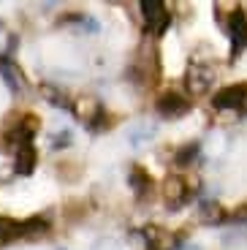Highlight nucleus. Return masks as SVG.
I'll use <instances>...</instances> for the list:
<instances>
[{
	"label": "nucleus",
	"mask_w": 247,
	"mask_h": 250,
	"mask_svg": "<svg viewBox=\"0 0 247 250\" xmlns=\"http://www.w3.org/2000/svg\"><path fill=\"white\" fill-rule=\"evenodd\" d=\"M109 125H111V117L103 109H98V112L93 114V120H90V131H106Z\"/></svg>",
	"instance_id": "obj_16"
},
{
	"label": "nucleus",
	"mask_w": 247,
	"mask_h": 250,
	"mask_svg": "<svg viewBox=\"0 0 247 250\" xmlns=\"http://www.w3.org/2000/svg\"><path fill=\"white\" fill-rule=\"evenodd\" d=\"M226 33L231 38V49H234V57L242 55V49L247 46V14L242 8H234L226 22Z\"/></svg>",
	"instance_id": "obj_2"
},
{
	"label": "nucleus",
	"mask_w": 247,
	"mask_h": 250,
	"mask_svg": "<svg viewBox=\"0 0 247 250\" xmlns=\"http://www.w3.org/2000/svg\"><path fill=\"white\" fill-rule=\"evenodd\" d=\"M215 82V68L206 62H190V68L185 74V84L193 95H204Z\"/></svg>",
	"instance_id": "obj_1"
},
{
	"label": "nucleus",
	"mask_w": 247,
	"mask_h": 250,
	"mask_svg": "<svg viewBox=\"0 0 247 250\" xmlns=\"http://www.w3.org/2000/svg\"><path fill=\"white\" fill-rule=\"evenodd\" d=\"M41 93H43V98L49 101L52 106H57V109H74V104H71V98L62 90H57V87H52V84H43L41 87Z\"/></svg>",
	"instance_id": "obj_12"
},
{
	"label": "nucleus",
	"mask_w": 247,
	"mask_h": 250,
	"mask_svg": "<svg viewBox=\"0 0 247 250\" xmlns=\"http://www.w3.org/2000/svg\"><path fill=\"white\" fill-rule=\"evenodd\" d=\"M19 237H22V223L14 218H0V248Z\"/></svg>",
	"instance_id": "obj_11"
},
{
	"label": "nucleus",
	"mask_w": 247,
	"mask_h": 250,
	"mask_svg": "<svg viewBox=\"0 0 247 250\" xmlns=\"http://www.w3.org/2000/svg\"><path fill=\"white\" fill-rule=\"evenodd\" d=\"M130 188L136 190L139 199H147L149 193H152V177L147 174V169H142V166H133V171H130Z\"/></svg>",
	"instance_id": "obj_9"
},
{
	"label": "nucleus",
	"mask_w": 247,
	"mask_h": 250,
	"mask_svg": "<svg viewBox=\"0 0 247 250\" xmlns=\"http://www.w3.org/2000/svg\"><path fill=\"white\" fill-rule=\"evenodd\" d=\"M201 218H204L206 223L217 226V223L226 220V209H223L217 201H201Z\"/></svg>",
	"instance_id": "obj_13"
},
{
	"label": "nucleus",
	"mask_w": 247,
	"mask_h": 250,
	"mask_svg": "<svg viewBox=\"0 0 247 250\" xmlns=\"http://www.w3.org/2000/svg\"><path fill=\"white\" fill-rule=\"evenodd\" d=\"M245 104H247V84H231V87H223L212 95L215 109H245Z\"/></svg>",
	"instance_id": "obj_4"
},
{
	"label": "nucleus",
	"mask_w": 247,
	"mask_h": 250,
	"mask_svg": "<svg viewBox=\"0 0 247 250\" xmlns=\"http://www.w3.org/2000/svg\"><path fill=\"white\" fill-rule=\"evenodd\" d=\"M198 152H201V147H198L196 142L187 144V147H182V150L177 152V163H179V166H190V163L198 158Z\"/></svg>",
	"instance_id": "obj_15"
},
{
	"label": "nucleus",
	"mask_w": 247,
	"mask_h": 250,
	"mask_svg": "<svg viewBox=\"0 0 247 250\" xmlns=\"http://www.w3.org/2000/svg\"><path fill=\"white\" fill-rule=\"evenodd\" d=\"M163 199L171 207H179L187 199V182L182 177H166L163 180Z\"/></svg>",
	"instance_id": "obj_7"
},
{
	"label": "nucleus",
	"mask_w": 247,
	"mask_h": 250,
	"mask_svg": "<svg viewBox=\"0 0 247 250\" xmlns=\"http://www.w3.org/2000/svg\"><path fill=\"white\" fill-rule=\"evenodd\" d=\"M0 74H3L6 84L14 90V93H19V87H22V74H19V68L14 65L11 55H3V57H0Z\"/></svg>",
	"instance_id": "obj_10"
},
{
	"label": "nucleus",
	"mask_w": 247,
	"mask_h": 250,
	"mask_svg": "<svg viewBox=\"0 0 247 250\" xmlns=\"http://www.w3.org/2000/svg\"><path fill=\"white\" fill-rule=\"evenodd\" d=\"M142 17H144V27L149 33H163L168 27V11L161 0H142Z\"/></svg>",
	"instance_id": "obj_3"
},
{
	"label": "nucleus",
	"mask_w": 247,
	"mask_h": 250,
	"mask_svg": "<svg viewBox=\"0 0 247 250\" xmlns=\"http://www.w3.org/2000/svg\"><path fill=\"white\" fill-rule=\"evenodd\" d=\"M46 231H49V223L43 218H30L22 223V237H41Z\"/></svg>",
	"instance_id": "obj_14"
},
{
	"label": "nucleus",
	"mask_w": 247,
	"mask_h": 250,
	"mask_svg": "<svg viewBox=\"0 0 247 250\" xmlns=\"http://www.w3.org/2000/svg\"><path fill=\"white\" fill-rule=\"evenodd\" d=\"M187 109H190V104H187V101L182 98L179 93H174V90H168V93H163L161 98H158V112H161L166 120L182 117Z\"/></svg>",
	"instance_id": "obj_5"
},
{
	"label": "nucleus",
	"mask_w": 247,
	"mask_h": 250,
	"mask_svg": "<svg viewBox=\"0 0 247 250\" xmlns=\"http://www.w3.org/2000/svg\"><path fill=\"white\" fill-rule=\"evenodd\" d=\"M36 128H38V120L30 117V114H25V120H19L11 131H8V144H14L17 150L19 147L33 144V133H36Z\"/></svg>",
	"instance_id": "obj_6"
},
{
	"label": "nucleus",
	"mask_w": 247,
	"mask_h": 250,
	"mask_svg": "<svg viewBox=\"0 0 247 250\" xmlns=\"http://www.w3.org/2000/svg\"><path fill=\"white\" fill-rule=\"evenodd\" d=\"M36 161H38V155H36V147H33V144H27V147H19V150H17V158H14V174H19V177L33 174V169H36Z\"/></svg>",
	"instance_id": "obj_8"
},
{
	"label": "nucleus",
	"mask_w": 247,
	"mask_h": 250,
	"mask_svg": "<svg viewBox=\"0 0 247 250\" xmlns=\"http://www.w3.org/2000/svg\"><path fill=\"white\" fill-rule=\"evenodd\" d=\"M68 144H71V136H68V133H60L57 142H52V147H68Z\"/></svg>",
	"instance_id": "obj_17"
}]
</instances>
